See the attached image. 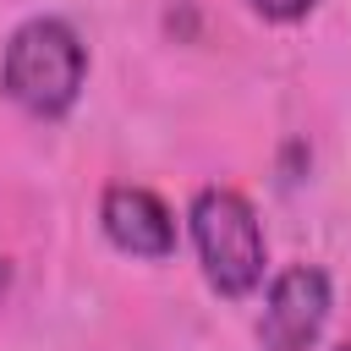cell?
I'll use <instances>...</instances> for the list:
<instances>
[{
  "label": "cell",
  "mask_w": 351,
  "mask_h": 351,
  "mask_svg": "<svg viewBox=\"0 0 351 351\" xmlns=\"http://www.w3.org/2000/svg\"><path fill=\"white\" fill-rule=\"evenodd\" d=\"M82 77H88V49L77 27L60 16H27L0 60V88L27 115H66L82 93Z\"/></svg>",
  "instance_id": "1"
},
{
  "label": "cell",
  "mask_w": 351,
  "mask_h": 351,
  "mask_svg": "<svg viewBox=\"0 0 351 351\" xmlns=\"http://www.w3.org/2000/svg\"><path fill=\"white\" fill-rule=\"evenodd\" d=\"M192 247L219 296H247L263 280V225L252 203L230 186H203L192 197Z\"/></svg>",
  "instance_id": "2"
},
{
  "label": "cell",
  "mask_w": 351,
  "mask_h": 351,
  "mask_svg": "<svg viewBox=\"0 0 351 351\" xmlns=\"http://www.w3.org/2000/svg\"><path fill=\"white\" fill-rule=\"evenodd\" d=\"M329 318V274L318 263H291L274 274L263 318H258V346L263 351H307Z\"/></svg>",
  "instance_id": "3"
},
{
  "label": "cell",
  "mask_w": 351,
  "mask_h": 351,
  "mask_svg": "<svg viewBox=\"0 0 351 351\" xmlns=\"http://www.w3.org/2000/svg\"><path fill=\"white\" fill-rule=\"evenodd\" d=\"M99 225L132 258H170L176 252V219L148 186H110L99 203Z\"/></svg>",
  "instance_id": "4"
},
{
  "label": "cell",
  "mask_w": 351,
  "mask_h": 351,
  "mask_svg": "<svg viewBox=\"0 0 351 351\" xmlns=\"http://www.w3.org/2000/svg\"><path fill=\"white\" fill-rule=\"evenodd\" d=\"M313 5H318V0H252V11H258L263 22H302Z\"/></svg>",
  "instance_id": "5"
},
{
  "label": "cell",
  "mask_w": 351,
  "mask_h": 351,
  "mask_svg": "<svg viewBox=\"0 0 351 351\" xmlns=\"http://www.w3.org/2000/svg\"><path fill=\"white\" fill-rule=\"evenodd\" d=\"M335 351H351V346H335Z\"/></svg>",
  "instance_id": "6"
}]
</instances>
